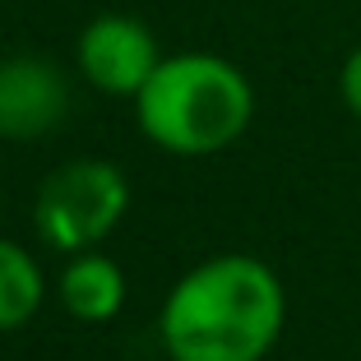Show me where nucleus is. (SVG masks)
Instances as JSON below:
<instances>
[{
    "instance_id": "f257e3e1",
    "label": "nucleus",
    "mask_w": 361,
    "mask_h": 361,
    "mask_svg": "<svg viewBox=\"0 0 361 361\" xmlns=\"http://www.w3.org/2000/svg\"><path fill=\"white\" fill-rule=\"evenodd\" d=\"M283 324V278L255 255H213L185 269L158 310V338L171 361H264Z\"/></svg>"
},
{
    "instance_id": "f03ea898",
    "label": "nucleus",
    "mask_w": 361,
    "mask_h": 361,
    "mask_svg": "<svg viewBox=\"0 0 361 361\" xmlns=\"http://www.w3.org/2000/svg\"><path fill=\"white\" fill-rule=\"evenodd\" d=\"M255 88L241 65L213 51L162 56L149 84L135 93L139 135L176 158H209L232 149L250 130Z\"/></svg>"
},
{
    "instance_id": "7ed1b4c3",
    "label": "nucleus",
    "mask_w": 361,
    "mask_h": 361,
    "mask_svg": "<svg viewBox=\"0 0 361 361\" xmlns=\"http://www.w3.org/2000/svg\"><path fill=\"white\" fill-rule=\"evenodd\" d=\"M130 209V180L106 158H70L37 185L32 223L65 255L97 250Z\"/></svg>"
},
{
    "instance_id": "20e7f679",
    "label": "nucleus",
    "mask_w": 361,
    "mask_h": 361,
    "mask_svg": "<svg viewBox=\"0 0 361 361\" xmlns=\"http://www.w3.org/2000/svg\"><path fill=\"white\" fill-rule=\"evenodd\" d=\"M75 61L84 79L106 97H135L158 70L162 51L158 37L144 19L135 14H97L84 32H79Z\"/></svg>"
},
{
    "instance_id": "39448f33",
    "label": "nucleus",
    "mask_w": 361,
    "mask_h": 361,
    "mask_svg": "<svg viewBox=\"0 0 361 361\" xmlns=\"http://www.w3.org/2000/svg\"><path fill=\"white\" fill-rule=\"evenodd\" d=\"M70 111V88L51 61L14 56L0 61V139H42Z\"/></svg>"
},
{
    "instance_id": "423d86ee",
    "label": "nucleus",
    "mask_w": 361,
    "mask_h": 361,
    "mask_svg": "<svg viewBox=\"0 0 361 361\" xmlns=\"http://www.w3.org/2000/svg\"><path fill=\"white\" fill-rule=\"evenodd\" d=\"M56 297L79 324H106L126 306V269L102 250H79L56 278Z\"/></svg>"
},
{
    "instance_id": "0eeeda50",
    "label": "nucleus",
    "mask_w": 361,
    "mask_h": 361,
    "mask_svg": "<svg viewBox=\"0 0 361 361\" xmlns=\"http://www.w3.org/2000/svg\"><path fill=\"white\" fill-rule=\"evenodd\" d=\"M47 301V278L42 264L23 250V245L0 236V334H14L32 324V315Z\"/></svg>"
},
{
    "instance_id": "6e6552de",
    "label": "nucleus",
    "mask_w": 361,
    "mask_h": 361,
    "mask_svg": "<svg viewBox=\"0 0 361 361\" xmlns=\"http://www.w3.org/2000/svg\"><path fill=\"white\" fill-rule=\"evenodd\" d=\"M338 93H343V106H348L352 116L361 121V47H352L348 61L338 70Z\"/></svg>"
}]
</instances>
